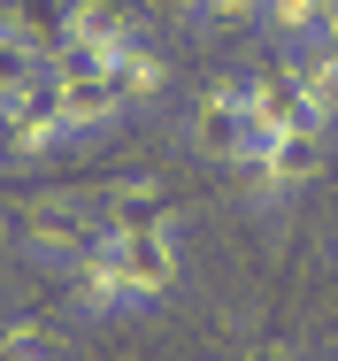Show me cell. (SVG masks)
<instances>
[{"label":"cell","instance_id":"obj_1","mask_svg":"<svg viewBox=\"0 0 338 361\" xmlns=\"http://www.w3.org/2000/svg\"><path fill=\"white\" fill-rule=\"evenodd\" d=\"M100 238H108V223L92 200H31V216L16 231V246H23V262H39V269H77L85 254H100Z\"/></svg>","mask_w":338,"mask_h":361},{"label":"cell","instance_id":"obj_2","mask_svg":"<svg viewBox=\"0 0 338 361\" xmlns=\"http://www.w3.org/2000/svg\"><path fill=\"white\" fill-rule=\"evenodd\" d=\"M323 169H331V131H292L246 154V185L262 208H292L308 185H323Z\"/></svg>","mask_w":338,"mask_h":361},{"label":"cell","instance_id":"obj_3","mask_svg":"<svg viewBox=\"0 0 338 361\" xmlns=\"http://www.w3.org/2000/svg\"><path fill=\"white\" fill-rule=\"evenodd\" d=\"M239 92H246V154H254V146H270V139H292V131H331L284 62L262 70V77H246Z\"/></svg>","mask_w":338,"mask_h":361},{"label":"cell","instance_id":"obj_4","mask_svg":"<svg viewBox=\"0 0 338 361\" xmlns=\"http://www.w3.org/2000/svg\"><path fill=\"white\" fill-rule=\"evenodd\" d=\"M47 77H54V108H62V131H69V139H100V131L131 123V116H123V100H116V77H108V70L54 54Z\"/></svg>","mask_w":338,"mask_h":361},{"label":"cell","instance_id":"obj_5","mask_svg":"<svg viewBox=\"0 0 338 361\" xmlns=\"http://www.w3.org/2000/svg\"><path fill=\"white\" fill-rule=\"evenodd\" d=\"M0 146L16 154V161H47L54 146H69L62 131V108H54V77H23L8 100H0Z\"/></svg>","mask_w":338,"mask_h":361},{"label":"cell","instance_id":"obj_6","mask_svg":"<svg viewBox=\"0 0 338 361\" xmlns=\"http://www.w3.org/2000/svg\"><path fill=\"white\" fill-rule=\"evenodd\" d=\"M185 146L215 161V169H246V92L223 77V85H207L200 100L185 108Z\"/></svg>","mask_w":338,"mask_h":361},{"label":"cell","instance_id":"obj_7","mask_svg":"<svg viewBox=\"0 0 338 361\" xmlns=\"http://www.w3.org/2000/svg\"><path fill=\"white\" fill-rule=\"evenodd\" d=\"M138 39H146V31H138L131 0H77V8H69V47L62 54L69 62H92V70H116Z\"/></svg>","mask_w":338,"mask_h":361},{"label":"cell","instance_id":"obj_8","mask_svg":"<svg viewBox=\"0 0 338 361\" xmlns=\"http://www.w3.org/2000/svg\"><path fill=\"white\" fill-rule=\"evenodd\" d=\"M69 315H85V323H108V315H154L146 307V292L123 277V262H116V238H100V254H85L77 269H69Z\"/></svg>","mask_w":338,"mask_h":361},{"label":"cell","instance_id":"obj_9","mask_svg":"<svg viewBox=\"0 0 338 361\" xmlns=\"http://www.w3.org/2000/svg\"><path fill=\"white\" fill-rule=\"evenodd\" d=\"M116 238V231H108ZM116 262H123V277L146 292V307H169L177 285H185V246H177V231H138V238H116Z\"/></svg>","mask_w":338,"mask_h":361},{"label":"cell","instance_id":"obj_10","mask_svg":"<svg viewBox=\"0 0 338 361\" xmlns=\"http://www.w3.org/2000/svg\"><path fill=\"white\" fill-rule=\"evenodd\" d=\"M92 208H100V223H108L116 238H138V231H177V200H169V185H162V177H116Z\"/></svg>","mask_w":338,"mask_h":361},{"label":"cell","instance_id":"obj_11","mask_svg":"<svg viewBox=\"0 0 338 361\" xmlns=\"http://www.w3.org/2000/svg\"><path fill=\"white\" fill-rule=\"evenodd\" d=\"M69 8H77V0H0V16L16 23L23 54H31L39 70H47V62L69 47Z\"/></svg>","mask_w":338,"mask_h":361},{"label":"cell","instance_id":"obj_12","mask_svg":"<svg viewBox=\"0 0 338 361\" xmlns=\"http://www.w3.org/2000/svg\"><path fill=\"white\" fill-rule=\"evenodd\" d=\"M108 77H116L123 116H146V108H162V100H169V54H154L146 39H138V47H131V54H123Z\"/></svg>","mask_w":338,"mask_h":361},{"label":"cell","instance_id":"obj_13","mask_svg":"<svg viewBox=\"0 0 338 361\" xmlns=\"http://www.w3.org/2000/svg\"><path fill=\"white\" fill-rule=\"evenodd\" d=\"M284 70L300 77V92L315 100V116H323V123L338 131V47H300Z\"/></svg>","mask_w":338,"mask_h":361},{"label":"cell","instance_id":"obj_14","mask_svg":"<svg viewBox=\"0 0 338 361\" xmlns=\"http://www.w3.org/2000/svg\"><path fill=\"white\" fill-rule=\"evenodd\" d=\"M262 23H270L284 47H315V23H323V0H262Z\"/></svg>","mask_w":338,"mask_h":361},{"label":"cell","instance_id":"obj_15","mask_svg":"<svg viewBox=\"0 0 338 361\" xmlns=\"http://www.w3.org/2000/svg\"><path fill=\"white\" fill-rule=\"evenodd\" d=\"M23 77H39V62L23 54V39H16V23L0 16V100H8V92H16Z\"/></svg>","mask_w":338,"mask_h":361},{"label":"cell","instance_id":"obj_16","mask_svg":"<svg viewBox=\"0 0 338 361\" xmlns=\"http://www.w3.org/2000/svg\"><path fill=\"white\" fill-rule=\"evenodd\" d=\"M193 16L215 23V31H231V23H246V16H262V0H193Z\"/></svg>","mask_w":338,"mask_h":361},{"label":"cell","instance_id":"obj_17","mask_svg":"<svg viewBox=\"0 0 338 361\" xmlns=\"http://www.w3.org/2000/svg\"><path fill=\"white\" fill-rule=\"evenodd\" d=\"M315 47H338V0H323V23H315Z\"/></svg>","mask_w":338,"mask_h":361},{"label":"cell","instance_id":"obj_18","mask_svg":"<svg viewBox=\"0 0 338 361\" xmlns=\"http://www.w3.org/2000/svg\"><path fill=\"white\" fill-rule=\"evenodd\" d=\"M23 361H69V346H47V354H23Z\"/></svg>","mask_w":338,"mask_h":361},{"label":"cell","instance_id":"obj_19","mask_svg":"<svg viewBox=\"0 0 338 361\" xmlns=\"http://www.w3.org/2000/svg\"><path fill=\"white\" fill-rule=\"evenodd\" d=\"M8 246H16V231H8V223H0V254H8Z\"/></svg>","mask_w":338,"mask_h":361},{"label":"cell","instance_id":"obj_20","mask_svg":"<svg viewBox=\"0 0 338 361\" xmlns=\"http://www.w3.org/2000/svg\"><path fill=\"white\" fill-rule=\"evenodd\" d=\"M246 361H292V354H246Z\"/></svg>","mask_w":338,"mask_h":361},{"label":"cell","instance_id":"obj_21","mask_svg":"<svg viewBox=\"0 0 338 361\" xmlns=\"http://www.w3.org/2000/svg\"><path fill=\"white\" fill-rule=\"evenodd\" d=\"M0 361H23V354H8V346H0Z\"/></svg>","mask_w":338,"mask_h":361},{"label":"cell","instance_id":"obj_22","mask_svg":"<svg viewBox=\"0 0 338 361\" xmlns=\"http://www.w3.org/2000/svg\"><path fill=\"white\" fill-rule=\"evenodd\" d=\"M323 361H338V354H323Z\"/></svg>","mask_w":338,"mask_h":361}]
</instances>
